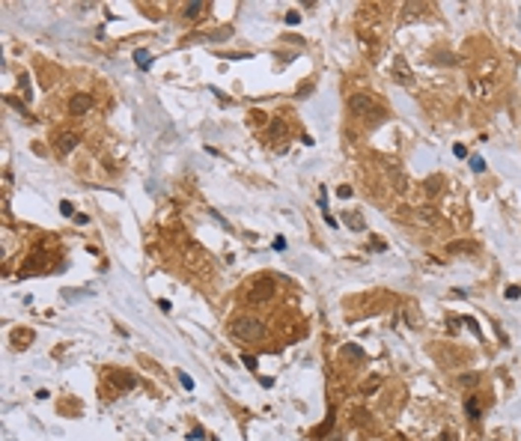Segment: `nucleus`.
I'll return each instance as SVG.
<instances>
[{
	"instance_id": "nucleus-1",
	"label": "nucleus",
	"mask_w": 521,
	"mask_h": 441,
	"mask_svg": "<svg viewBox=\"0 0 521 441\" xmlns=\"http://www.w3.org/2000/svg\"><path fill=\"white\" fill-rule=\"evenodd\" d=\"M349 111H352V117H358V120H364V122H381L384 117H387V111L375 102V96H370V93H355V96H349Z\"/></svg>"
},
{
	"instance_id": "nucleus-2",
	"label": "nucleus",
	"mask_w": 521,
	"mask_h": 441,
	"mask_svg": "<svg viewBox=\"0 0 521 441\" xmlns=\"http://www.w3.org/2000/svg\"><path fill=\"white\" fill-rule=\"evenodd\" d=\"M229 331H232V337H238L244 343H256V340H262L265 325L259 322L256 316H235L232 325H229Z\"/></svg>"
},
{
	"instance_id": "nucleus-3",
	"label": "nucleus",
	"mask_w": 521,
	"mask_h": 441,
	"mask_svg": "<svg viewBox=\"0 0 521 441\" xmlns=\"http://www.w3.org/2000/svg\"><path fill=\"white\" fill-rule=\"evenodd\" d=\"M274 292H277V283H274L271 278H259V281L250 286L247 301H250V304H265V301L274 298Z\"/></svg>"
},
{
	"instance_id": "nucleus-4",
	"label": "nucleus",
	"mask_w": 521,
	"mask_h": 441,
	"mask_svg": "<svg viewBox=\"0 0 521 441\" xmlns=\"http://www.w3.org/2000/svg\"><path fill=\"white\" fill-rule=\"evenodd\" d=\"M77 143H80V134H77V131H60L57 140H54V149H57V155H69Z\"/></svg>"
},
{
	"instance_id": "nucleus-5",
	"label": "nucleus",
	"mask_w": 521,
	"mask_h": 441,
	"mask_svg": "<svg viewBox=\"0 0 521 441\" xmlns=\"http://www.w3.org/2000/svg\"><path fill=\"white\" fill-rule=\"evenodd\" d=\"M90 108H93V96H90V93H74V96L69 99V114H72V117H83Z\"/></svg>"
},
{
	"instance_id": "nucleus-6",
	"label": "nucleus",
	"mask_w": 521,
	"mask_h": 441,
	"mask_svg": "<svg viewBox=\"0 0 521 441\" xmlns=\"http://www.w3.org/2000/svg\"><path fill=\"white\" fill-rule=\"evenodd\" d=\"M209 9V3H203V0H194V3H185V9H182V15L188 18V21H197L203 12Z\"/></svg>"
},
{
	"instance_id": "nucleus-7",
	"label": "nucleus",
	"mask_w": 521,
	"mask_h": 441,
	"mask_svg": "<svg viewBox=\"0 0 521 441\" xmlns=\"http://www.w3.org/2000/svg\"><path fill=\"white\" fill-rule=\"evenodd\" d=\"M423 188H426V194H429V197H435V194L444 188V176H441V173H432L429 179L423 182Z\"/></svg>"
},
{
	"instance_id": "nucleus-8",
	"label": "nucleus",
	"mask_w": 521,
	"mask_h": 441,
	"mask_svg": "<svg viewBox=\"0 0 521 441\" xmlns=\"http://www.w3.org/2000/svg\"><path fill=\"white\" fill-rule=\"evenodd\" d=\"M113 385H116L119 391H131V388L137 385V379H134L131 373H119V370H116V373H113Z\"/></svg>"
},
{
	"instance_id": "nucleus-9",
	"label": "nucleus",
	"mask_w": 521,
	"mask_h": 441,
	"mask_svg": "<svg viewBox=\"0 0 521 441\" xmlns=\"http://www.w3.org/2000/svg\"><path fill=\"white\" fill-rule=\"evenodd\" d=\"M393 72H396V78H399V80H405L408 86L414 83V75H411V69H408V63H405V60H396V66H393Z\"/></svg>"
},
{
	"instance_id": "nucleus-10",
	"label": "nucleus",
	"mask_w": 521,
	"mask_h": 441,
	"mask_svg": "<svg viewBox=\"0 0 521 441\" xmlns=\"http://www.w3.org/2000/svg\"><path fill=\"white\" fill-rule=\"evenodd\" d=\"M447 250H450V253H468V250H477V244H474V241H450Z\"/></svg>"
},
{
	"instance_id": "nucleus-11",
	"label": "nucleus",
	"mask_w": 521,
	"mask_h": 441,
	"mask_svg": "<svg viewBox=\"0 0 521 441\" xmlns=\"http://www.w3.org/2000/svg\"><path fill=\"white\" fill-rule=\"evenodd\" d=\"M417 218L426 221V224H435V221H438V215H435V209H432V206H420V209H417Z\"/></svg>"
},
{
	"instance_id": "nucleus-12",
	"label": "nucleus",
	"mask_w": 521,
	"mask_h": 441,
	"mask_svg": "<svg viewBox=\"0 0 521 441\" xmlns=\"http://www.w3.org/2000/svg\"><path fill=\"white\" fill-rule=\"evenodd\" d=\"M33 337H36V334H33L30 328H24V331L18 328V331L12 334V343H18V346H21V343H33Z\"/></svg>"
},
{
	"instance_id": "nucleus-13",
	"label": "nucleus",
	"mask_w": 521,
	"mask_h": 441,
	"mask_svg": "<svg viewBox=\"0 0 521 441\" xmlns=\"http://www.w3.org/2000/svg\"><path fill=\"white\" fill-rule=\"evenodd\" d=\"M435 63H441V66H447V63H450V66H456V63H459V57H456L453 51H450V54H447V51H438V54H435Z\"/></svg>"
},
{
	"instance_id": "nucleus-14",
	"label": "nucleus",
	"mask_w": 521,
	"mask_h": 441,
	"mask_svg": "<svg viewBox=\"0 0 521 441\" xmlns=\"http://www.w3.org/2000/svg\"><path fill=\"white\" fill-rule=\"evenodd\" d=\"M378 388H381V376H370L361 391H364V394H372V391H378Z\"/></svg>"
},
{
	"instance_id": "nucleus-15",
	"label": "nucleus",
	"mask_w": 521,
	"mask_h": 441,
	"mask_svg": "<svg viewBox=\"0 0 521 441\" xmlns=\"http://www.w3.org/2000/svg\"><path fill=\"white\" fill-rule=\"evenodd\" d=\"M342 355H345V358H364V349L355 346V343H349V346L342 349Z\"/></svg>"
},
{
	"instance_id": "nucleus-16",
	"label": "nucleus",
	"mask_w": 521,
	"mask_h": 441,
	"mask_svg": "<svg viewBox=\"0 0 521 441\" xmlns=\"http://www.w3.org/2000/svg\"><path fill=\"white\" fill-rule=\"evenodd\" d=\"M134 63H137L140 69H149V63H152V60H149V51H143V48H140V51L134 54Z\"/></svg>"
},
{
	"instance_id": "nucleus-17",
	"label": "nucleus",
	"mask_w": 521,
	"mask_h": 441,
	"mask_svg": "<svg viewBox=\"0 0 521 441\" xmlns=\"http://www.w3.org/2000/svg\"><path fill=\"white\" fill-rule=\"evenodd\" d=\"M465 408H468V414H471V420H477V417H480V402H477L474 397H468V402H465Z\"/></svg>"
},
{
	"instance_id": "nucleus-18",
	"label": "nucleus",
	"mask_w": 521,
	"mask_h": 441,
	"mask_svg": "<svg viewBox=\"0 0 521 441\" xmlns=\"http://www.w3.org/2000/svg\"><path fill=\"white\" fill-rule=\"evenodd\" d=\"M345 221L352 224V230H364V218L361 215H345Z\"/></svg>"
},
{
	"instance_id": "nucleus-19",
	"label": "nucleus",
	"mask_w": 521,
	"mask_h": 441,
	"mask_svg": "<svg viewBox=\"0 0 521 441\" xmlns=\"http://www.w3.org/2000/svg\"><path fill=\"white\" fill-rule=\"evenodd\" d=\"M328 426H334V408L328 411V420H325V423H322V426L316 429V435H325V429H328Z\"/></svg>"
},
{
	"instance_id": "nucleus-20",
	"label": "nucleus",
	"mask_w": 521,
	"mask_h": 441,
	"mask_svg": "<svg viewBox=\"0 0 521 441\" xmlns=\"http://www.w3.org/2000/svg\"><path fill=\"white\" fill-rule=\"evenodd\" d=\"M471 90L480 93V96H485V93H488V86H485V80H477V83H471Z\"/></svg>"
},
{
	"instance_id": "nucleus-21",
	"label": "nucleus",
	"mask_w": 521,
	"mask_h": 441,
	"mask_svg": "<svg viewBox=\"0 0 521 441\" xmlns=\"http://www.w3.org/2000/svg\"><path fill=\"white\" fill-rule=\"evenodd\" d=\"M60 212H63L66 218H72V215H77V212H74V206H72L69 200H66V203H60Z\"/></svg>"
},
{
	"instance_id": "nucleus-22",
	"label": "nucleus",
	"mask_w": 521,
	"mask_h": 441,
	"mask_svg": "<svg viewBox=\"0 0 521 441\" xmlns=\"http://www.w3.org/2000/svg\"><path fill=\"white\" fill-rule=\"evenodd\" d=\"M336 197L349 200V197H352V185H339V188H336Z\"/></svg>"
},
{
	"instance_id": "nucleus-23",
	"label": "nucleus",
	"mask_w": 521,
	"mask_h": 441,
	"mask_svg": "<svg viewBox=\"0 0 521 441\" xmlns=\"http://www.w3.org/2000/svg\"><path fill=\"white\" fill-rule=\"evenodd\" d=\"M298 21H301V12H286V24H292V27H295Z\"/></svg>"
},
{
	"instance_id": "nucleus-24",
	"label": "nucleus",
	"mask_w": 521,
	"mask_h": 441,
	"mask_svg": "<svg viewBox=\"0 0 521 441\" xmlns=\"http://www.w3.org/2000/svg\"><path fill=\"white\" fill-rule=\"evenodd\" d=\"M471 167H474L477 173H483V170H485V161H483V158H471Z\"/></svg>"
},
{
	"instance_id": "nucleus-25",
	"label": "nucleus",
	"mask_w": 521,
	"mask_h": 441,
	"mask_svg": "<svg viewBox=\"0 0 521 441\" xmlns=\"http://www.w3.org/2000/svg\"><path fill=\"white\" fill-rule=\"evenodd\" d=\"M503 295H506V298H518V295H521V289H518V286H506V292H503Z\"/></svg>"
},
{
	"instance_id": "nucleus-26",
	"label": "nucleus",
	"mask_w": 521,
	"mask_h": 441,
	"mask_svg": "<svg viewBox=\"0 0 521 441\" xmlns=\"http://www.w3.org/2000/svg\"><path fill=\"white\" fill-rule=\"evenodd\" d=\"M241 361H244V367H247V370H256V358H253V355H244Z\"/></svg>"
},
{
	"instance_id": "nucleus-27",
	"label": "nucleus",
	"mask_w": 521,
	"mask_h": 441,
	"mask_svg": "<svg viewBox=\"0 0 521 441\" xmlns=\"http://www.w3.org/2000/svg\"><path fill=\"white\" fill-rule=\"evenodd\" d=\"M21 83H24V99H30V78L21 75Z\"/></svg>"
},
{
	"instance_id": "nucleus-28",
	"label": "nucleus",
	"mask_w": 521,
	"mask_h": 441,
	"mask_svg": "<svg viewBox=\"0 0 521 441\" xmlns=\"http://www.w3.org/2000/svg\"><path fill=\"white\" fill-rule=\"evenodd\" d=\"M459 382H462V385H477V373H474V376H471V373H468V376H462V379H459Z\"/></svg>"
},
{
	"instance_id": "nucleus-29",
	"label": "nucleus",
	"mask_w": 521,
	"mask_h": 441,
	"mask_svg": "<svg viewBox=\"0 0 521 441\" xmlns=\"http://www.w3.org/2000/svg\"><path fill=\"white\" fill-rule=\"evenodd\" d=\"M453 152H456V155H459V158H465V155H468V149H465V146H462V143H456V146H453Z\"/></svg>"
},
{
	"instance_id": "nucleus-30",
	"label": "nucleus",
	"mask_w": 521,
	"mask_h": 441,
	"mask_svg": "<svg viewBox=\"0 0 521 441\" xmlns=\"http://www.w3.org/2000/svg\"><path fill=\"white\" fill-rule=\"evenodd\" d=\"M179 382H182V385H185V388H188V391H191V388H194V382H191V376H185V373H182V376H179Z\"/></svg>"
},
{
	"instance_id": "nucleus-31",
	"label": "nucleus",
	"mask_w": 521,
	"mask_h": 441,
	"mask_svg": "<svg viewBox=\"0 0 521 441\" xmlns=\"http://www.w3.org/2000/svg\"><path fill=\"white\" fill-rule=\"evenodd\" d=\"M283 247H286V239L277 236V239H274V250H283Z\"/></svg>"
},
{
	"instance_id": "nucleus-32",
	"label": "nucleus",
	"mask_w": 521,
	"mask_h": 441,
	"mask_svg": "<svg viewBox=\"0 0 521 441\" xmlns=\"http://www.w3.org/2000/svg\"><path fill=\"white\" fill-rule=\"evenodd\" d=\"M441 441H456V432H444V435H441Z\"/></svg>"
}]
</instances>
